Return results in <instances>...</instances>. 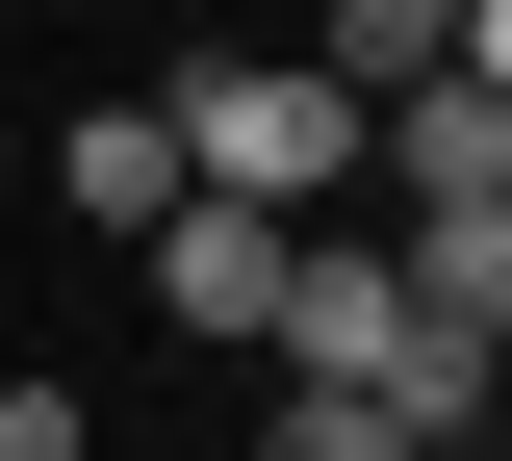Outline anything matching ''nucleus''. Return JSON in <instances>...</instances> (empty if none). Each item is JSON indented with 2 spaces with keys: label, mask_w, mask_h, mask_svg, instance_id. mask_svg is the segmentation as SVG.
Returning <instances> with one entry per match:
<instances>
[{
  "label": "nucleus",
  "mask_w": 512,
  "mask_h": 461,
  "mask_svg": "<svg viewBox=\"0 0 512 461\" xmlns=\"http://www.w3.org/2000/svg\"><path fill=\"white\" fill-rule=\"evenodd\" d=\"M436 52H461V0H333V52H308V77H333V103H410Z\"/></svg>",
  "instance_id": "39448f33"
},
{
  "label": "nucleus",
  "mask_w": 512,
  "mask_h": 461,
  "mask_svg": "<svg viewBox=\"0 0 512 461\" xmlns=\"http://www.w3.org/2000/svg\"><path fill=\"white\" fill-rule=\"evenodd\" d=\"M487 308H512V231H487Z\"/></svg>",
  "instance_id": "1a4fd4ad"
},
{
  "label": "nucleus",
  "mask_w": 512,
  "mask_h": 461,
  "mask_svg": "<svg viewBox=\"0 0 512 461\" xmlns=\"http://www.w3.org/2000/svg\"><path fill=\"white\" fill-rule=\"evenodd\" d=\"M154 129H180V180H205V205H256V231H308V205H359V103H333L308 52H231V77H180Z\"/></svg>",
  "instance_id": "f257e3e1"
},
{
  "label": "nucleus",
  "mask_w": 512,
  "mask_h": 461,
  "mask_svg": "<svg viewBox=\"0 0 512 461\" xmlns=\"http://www.w3.org/2000/svg\"><path fill=\"white\" fill-rule=\"evenodd\" d=\"M282 257H308V231H256V205H205V180H180V231H154V308L256 359V333H282Z\"/></svg>",
  "instance_id": "7ed1b4c3"
},
{
  "label": "nucleus",
  "mask_w": 512,
  "mask_h": 461,
  "mask_svg": "<svg viewBox=\"0 0 512 461\" xmlns=\"http://www.w3.org/2000/svg\"><path fill=\"white\" fill-rule=\"evenodd\" d=\"M256 461H410V436H384L359 385H282V410H256Z\"/></svg>",
  "instance_id": "423d86ee"
},
{
  "label": "nucleus",
  "mask_w": 512,
  "mask_h": 461,
  "mask_svg": "<svg viewBox=\"0 0 512 461\" xmlns=\"http://www.w3.org/2000/svg\"><path fill=\"white\" fill-rule=\"evenodd\" d=\"M52 205L154 257V231H180V129H154V103H77V154H52Z\"/></svg>",
  "instance_id": "20e7f679"
},
{
  "label": "nucleus",
  "mask_w": 512,
  "mask_h": 461,
  "mask_svg": "<svg viewBox=\"0 0 512 461\" xmlns=\"http://www.w3.org/2000/svg\"><path fill=\"white\" fill-rule=\"evenodd\" d=\"M0 461H103V410L77 385H0Z\"/></svg>",
  "instance_id": "0eeeda50"
},
{
  "label": "nucleus",
  "mask_w": 512,
  "mask_h": 461,
  "mask_svg": "<svg viewBox=\"0 0 512 461\" xmlns=\"http://www.w3.org/2000/svg\"><path fill=\"white\" fill-rule=\"evenodd\" d=\"M384 333H410V257H384V231H308L256 359H282V385H384Z\"/></svg>",
  "instance_id": "f03ea898"
},
{
  "label": "nucleus",
  "mask_w": 512,
  "mask_h": 461,
  "mask_svg": "<svg viewBox=\"0 0 512 461\" xmlns=\"http://www.w3.org/2000/svg\"><path fill=\"white\" fill-rule=\"evenodd\" d=\"M436 77H461V103H512V0H461V52H436Z\"/></svg>",
  "instance_id": "6e6552de"
}]
</instances>
